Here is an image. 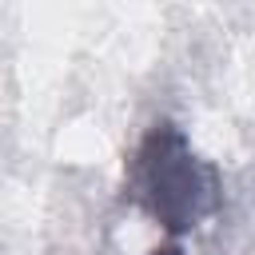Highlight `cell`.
Instances as JSON below:
<instances>
[{"mask_svg":"<svg viewBox=\"0 0 255 255\" xmlns=\"http://www.w3.org/2000/svg\"><path fill=\"white\" fill-rule=\"evenodd\" d=\"M124 195L163 231L183 235L219 211V171L171 120L147 128L124 167Z\"/></svg>","mask_w":255,"mask_h":255,"instance_id":"6da1fadb","label":"cell"},{"mask_svg":"<svg viewBox=\"0 0 255 255\" xmlns=\"http://www.w3.org/2000/svg\"><path fill=\"white\" fill-rule=\"evenodd\" d=\"M151 255H187V251H183L179 243H163V247H159V251H151Z\"/></svg>","mask_w":255,"mask_h":255,"instance_id":"7a4b0ae2","label":"cell"}]
</instances>
